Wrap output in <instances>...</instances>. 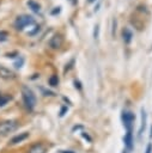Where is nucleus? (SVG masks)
<instances>
[{
  "label": "nucleus",
  "mask_w": 152,
  "mask_h": 153,
  "mask_svg": "<svg viewBox=\"0 0 152 153\" xmlns=\"http://www.w3.org/2000/svg\"><path fill=\"white\" fill-rule=\"evenodd\" d=\"M8 100H11V96H0V106L7 104Z\"/></svg>",
  "instance_id": "nucleus-13"
},
{
  "label": "nucleus",
  "mask_w": 152,
  "mask_h": 153,
  "mask_svg": "<svg viewBox=\"0 0 152 153\" xmlns=\"http://www.w3.org/2000/svg\"><path fill=\"white\" fill-rule=\"evenodd\" d=\"M98 35H99V25L96 24L95 25V29H93V38L97 39L98 38Z\"/></svg>",
  "instance_id": "nucleus-15"
},
{
  "label": "nucleus",
  "mask_w": 152,
  "mask_h": 153,
  "mask_svg": "<svg viewBox=\"0 0 152 153\" xmlns=\"http://www.w3.org/2000/svg\"><path fill=\"white\" fill-rule=\"evenodd\" d=\"M37 31H39V26H36V29H35L34 31H31V32H28V35H29V36H34V35L37 33Z\"/></svg>",
  "instance_id": "nucleus-16"
},
{
  "label": "nucleus",
  "mask_w": 152,
  "mask_h": 153,
  "mask_svg": "<svg viewBox=\"0 0 152 153\" xmlns=\"http://www.w3.org/2000/svg\"><path fill=\"white\" fill-rule=\"evenodd\" d=\"M45 152H47V146L42 142H36L29 147L26 153H45Z\"/></svg>",
  "instance_id": "nucleus-5"
},
{
  "label": "nucleus",
  "mask_w": 152,
  "mask_h": 153,
  "mask_svg": "<svg viewBox=\"0 0 152 153\" xmlns=\"http://www.w3.org/2000/svg\"><path fill=\"white\" fill-rule=\"evenodd\" d=\"M132 38H133V32L128 27H123L122 29V39H123V42L126 44H128V43H130Z\"/></svg>",
  "instance_id": "nucleus-9"
},
{
  "label": "nucleus",
  "mask_w": 152,
  "mask_h": 153,
  "mask_svg": "<svg viewBox=\"0 0 152 153\" xmlns=\"http://www.w3.org/2000/svg\"><path fill=\"white\" fill-rule=\"evenodd\" d=\"M145 153H152V145L151 143L147 145V148H146V152Z\"/></svg>",
  "instance_id": "nucleus-17"
},
{
  "label": "nucleus",
  "mask_w": 152,
  "mask_h": 153,
  "mask_svg": "<svg viewBox=\"0 0 152 153\" xmlns=\"http://www.w3.org/2000/svg\"><path fill=\"white\" fill-rule=\"evenodd\" d=\"M0 78L5 79V80H12V79L16 78V74L11 69H8L4 66H0Z\"/></svg>",
  "instance_id": "nucleus-6"
},
{
  "label": "nucleus",
  "mask_w": 152,
  "mask_h": 153,
  "mask_svg": "<svg viewBox=\"0 0 152 153\" xmlns=\"http://www.w3.org/2000/svg\"><path fill=\"white\" fill-rule=\"evenodd\" d=\"M59 12H60V7H55V10L51 11V14H56V13H59Z\"/></svg>",
  "instance_id": "nucleus-19"
},
{
  "label": "nucleus",
  "mask_w": 152,
  "mask_h": 153,
  "mask_svg": "<svg viewBox=\"0 0 152 153\" xmlns=\"http://www.w3.org/2000/svg\"><path fill=\"white\" fill-rule=\"evenodd\" d=\"M29 137V133L28 131H24V133H20V134H18V135H16V136H13L12 139H11V141H10V145H17V143H19V142H23L25 139H28Z\"/></svg>",
  "instance_id": "nucleus-8"
},
{
  "label": "nucleus",
  "mask_w": 152,
  "mask_h": 153,
  "mask_svg": "<svg viewBox=\"0 0 152 153\" xmlns=\"http://www.w3.org/2000/svg\"><path fill=\"white\" fill-rule=\"evenodd\" d=\"M122 120H123L124 126H126V127L128 128V130H129L130 124H132V122L134 121V115H133L132 112H129V111H124V112L122 114Z\"/></svg>",
  "instance_id": "nucleus-7"
},
{
  "label": "nucleus",
  "mask_w": 152,
  "mask_h": 153,
  "mask_svg": "<svg viewBox=\"0 0 152 153\" xmlns=\"http://www.w3.org/2000/svg\"><path fill=\"white\" fill-rule=\"evenodd\" d=\"M8 37V32L5 31V30H0V42H4L6 41Z\"/></svg>",
  "instance_id": "nucleus-14"
},
{
  "label": "nucleus",
  "mask_w": 152,
  "mask_h": 153,
  "mask_svg": "<svg viewBox=\"0 0 152 153\" xmlns=\"http://www.w3.org/2000/svg\"><path fill=\"white\" fill-rule=\"evenodd\" d=\"M35 20L31 16H28V14H22V16H18L16 18V22H14V26L17 30H23L25 26L28 25H31L34 24Z\"/></svg>",
  "instance_id": "nucleus-3"
},
{
  "label": "nucleus",
  "mask_w": 152,
  "mask_h": 153,
  "mask_svg": "<svg viewBox=\"0 0 152 153\" xmlns=\"http://www.w3.org/2000/svg\"><path fill=\"white\" fill-rule=\"evenodd\" d=\"M28 6H29L35 13H38V12L41 11V6H39V4L36 2V1H34V0H29V1H28Z\"/></svg>",
  "instance_id": "nucleus-11"
},
{
  "label": "nucleus",
  "mask_w": 152,
  "mask_h": 153,
  "mask_svg": "<svg viewBox=\"0 0 152 153\" xmlns=\"http://www.w3.org/2000/svg\"><path fill=\"white\" fill-rule=\"evenodd\" d=\"M48 82H49V85L53 86V87L57 86V85H59V78H57V75H51V76L48 79Z\"/></svg>",
  "instance_id": "nucleus-12"
},
{
  "label": "nucleus",
  "mask_w": 152,
  "mask_h": 153,
  "mask_svg": "<svg viewBox=\"0 0 152 153\" xmlns=\"http://www.w3.org/2000/svg\"><path fill=\"white\" fill-rule=\"evenodd\" d=\"M69 151H67V153H68ZM61 153H66V151H61Z\"/></svg>",
  "instance_id": "nucleus-23"
},
{
  "label": "nucleus",
  "mask_w": 152,
  "mask_h": 153,
  "mask_svg": "<svg viewBox=\"0 0 152 153\" xmlns=\"http://www.w3.org/2000/svg\"><path fill=\"white\" fill-rule=\"evenodd\" d=\"M66 110H67V108H62V110H61V112H60V116H63V114H65Z\"/></svg>",
  "instance_id": "nucleus-21"
},
{
  "label": "nucleus",
  "mask_w": 152,
  "mask_h": 153,
  "mask_svg": "<svg viewBox=\"0 0 152 153\" xmlns=\"http://www.w3.org/2000/svg\"><path fill=\"white\" fill-rule=\"evenodd\" d=\"M13 55H18V53H17V51H14V53H7V54H6V56H7V57H14Z\"/></svg>",
  "instance_id": "nucleus-18"
},
{
  "label": "nucleus",
  "mask_w": 152,
  "mask_h": 153,
  "mask_svg": "<svg viewBox=\"0 0 152 153\" xmlns=\"http://www.w3.org/2000/svg\"><path fill=\"white\" fill-rule=\"evenodd\" d=\"M113 24H114V27H113V36L115 35V30H116V20H113Z\"/></svg>",
  "instance_id": "nucleus-20"
},
{
  "label": "nucleus",
  "mask_w": 152,
  "mask_h": 153,
  "mask_svg": "<svg viewBox=\"0 0 152 153\" xmlns=\"http://www.w3.org/2000/svg\"><path fill=\"white\" fill-rule=\"evenodd\" d=\"M124 143H126L128 149H132V147H133V136H132L130 130H128L126 136H124Z\"/></svg>",
  "instance_id": "nucleus-10"
},
{
  "label": "nucleus",
  "mask_w": 152,
  "mask_h": 153,
  "mask_svg": "<svg viewBox=\"0 0 152 153\" xmlns=\"http://www.w3.org/2000/svg\"><path fill=\"white\" fill-rule=\"evenodd\" d=\"M18 128V122L14 120H6L0 122V136H7Z\"/></svg>",
  "instance_id": "nucleus-2"
},
{
  "label": "nucleus",
  "mask_w": 152,
  "mask_h": 153,
  "mask_svg": "<svg viewBox=\"0 0 152 153\" xmlns=\"http://www.w3.org/2000/svg\"><path fill=\"white\" fill-rule=\"evenodd\" d=\"M62 43H63V37L60 35V33H55L50 39H49V47L51 49H60L62 47Z\"/></svg>",
  "instance_id": "nucleus-4"
},
{
  "label": "nucleus",
  "mask_w": 152,
  "mask_h": 153,
  "mask_svg": "<svg viewBox=\"0 0 152 153\" xmlns=\"http://www.w3.org/2000/svg\"><path fill=\"white\" fill-rule=\"evenodd\" d=\"M93 1H96V0H87V2H93Z\"/></svg>",
  "instance_id": "nucleus-22"
},
{
  "label": "nucleus",
  "mask_w": 152,
  "mask_h": 153,
  "mask_svg": "<svg viewBox=\"0 0 152 153\" xmlns=\"http://www.w3.org/2000/svg\"><path fill=\"white\" fill-rule=\"evenodd\" d=\"M22 97H23V100H24V104L26 105V108L32 110L35 108V105H36V96L25 85L22 86Z\"/></svg>",
  "instance_id": "nucleus-1"
},
{
  "label": "nucleus",
  "mask_w": 152,
  "mask_h": 153,
  "mask_svg": "<svg viewBox=\"0 0 152 153\" xmlns=\"http://www.w3.org/2000/svg\"><path fill=\"white\" fill-rule=\"evenodd\" d=\"M151 137H152V127H151V135H150Z\"/></svg>",
  "instance_id": "nucleus-24"
}]
</instances>
